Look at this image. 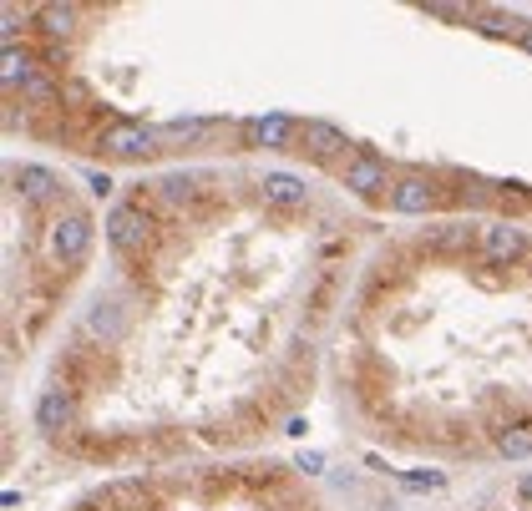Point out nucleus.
I'll return each instance as SVG.
<instances>
[{"label": "nucleus", "instance_id": "nucleus-1", "mask_svg": "<svg viewBox=\"0 0 532 511\" xmlns=\"http://www.w3.org/2000/svg\"><path fill=\"white\" fill-rule=\"evenodd\" d=\"M92 152L112 157V162H142L152 152H163V137H158V127H147L137 117H117L112 127L92 132Z\"/></svg>", "mask_w": 532, "mask_h": 511}, {"label": "nucleus", "instance_id": "nucleus-2", "mask_svg": "<svg viewBox=\"0 0 532 511\" xmlns=\"http://www.w3.org/2000/svg\"><path fill=\"white\" fill-rule=\"evenodd\" d=\"M46 253L71 274V269H82L87 264V253H92V218L82 213V208H61L56 218H51V233H46Z\"/></svg>", "mask_w": 532, "mask_h": 511}, {"label": "nucleus", "instance_id": "nucleus-3", "mask_svg": "<svg viewBox=\"0 0 532 511\" xmlns=\"http://www.w3.org/2000/svg\"><path fill=\"white\" fill-rule=\"evenodd\" d=\"M340 183H345L355 198H365V203L391 198V188H396L391 162H386V157H375V152H355V157L340 167Z\"/></svg>", "mask_w": 532, "mask_h": 511}, {"label": "nucleus", "instance_id": "nucleus-4", "mask_svg": "<svg viewBox=\"0 0 532 511\" xmlns=\"http://www.w3.org/2000/svg\"><path fill=\"white\" fill-rule=\"evenodd\" d=\"M482 264H497V269H512L517 259H527L532 253V243H527V233L517 228V223H492V228H482Z\"/></svg>", "mask_w": 532, "mask_h": 511}, {"label": "nucleus", "instance_id": "nucleus-5", "mask_svg": "<svg viewBox=\"0 0 532 511\" xmlns=\"http://www.w3.org/2000/svg\"><path fill=\"white\" fill-rule=\"evenodd\" d=\"M36 431H46L51 441H61V436L76 431V390H61V385L41 390V400H36Z\"/></svg>", "mask_w": 532, "mask_h": 511}, {"label": "nucleus", "instance_id": "nucleus-6", "mask_svg": "<svg viewBox=\"0 0 532 511\" xmlns=\"http://www.w3.org/2000/svg\"><path fill=\"white\" fill-rule=\"evenodd\" d=\"M11 183H16V193H21L26 203H36V208H66V183L51 173V167L26 162V167H16V173H11Z\"/></svg>", "mask_w": 532, "mask_h": 511}, {"label": "nucleus", "instance_id": "nucleus-7", "mask_svg": "<svg viewBox=\"0 0 532 511\" xmlns=\"http://www.w3.org/2000/svg\"><path fill=\"white\" fill-rule=\"evenodd\" d=\"M299 152H310L315 162H340V167L355 157L350 137L330 122H299Z\"/></svg>", "mask_w": 532, "mask_h": 511}, {"label": "nucleus", "instance_id": "nucleus-8", "mask_svg": "<svg viewBox=\"0 0 532 511\" xmlns=\"http://www.w3.org/2000/svg\"><path fill=\"white\" fill-rule=\"evenodd\" d=\"M391 213H406V218H416V213H431L436 203H446V193L436 188V178H426V173H406V178H396V188H391Z\"/></svg>", "mask_w": 532, "mask_h": 511}, {"label": "nucleus", "instance_id": "nucleus-9", "mask_svg": "<svg viewBox=\"0 0 532 511\" xmlns=\"http://www.w3.org/2000/svg\"><path fill=\"white\" fill-rule=\"evenodd\" d=\"M239 132H244V142H249V147L284 152L289 142H299V117H284V112H274V117H249Z\"/></svg>", "mask_w": 532, "mask_h": 511}, {"label": "nucleus", "instance_id": "nucleus-10", "mask_svg": "<svg viewBox=\"0 0 532 511\" xmlns=\"http://www.w3.org/2000/svg\"><path fill=\"white\" fill-rule=\"evenodd\" d=\"M31 16H36L41 41H61V46H71L76 21H82V11H76V6H41V11H31Z\"/></svg>", "mask_w": 532, "mask_h": 511}, {"label": "nucleus", "instance_id": "nucleus-11", "mask_svg": "<svg viewBox=\"0 0 532 511\" xmlns=\"http://www.w3.org/2000/svg\"><path fill=\"white\" fill-rule=\"evenodd\" d=\"M122 329H127V319H122V309H117L112 299H107V304L97 299V304L87 309V319H82V334H97V339H102V350H107V345H117Z\"/></svg>", "mask_w": 532, "mask_h": 511}, {"label": "nucleus", "instance_id": "nucleus-12", "mask_svg": "<svg viewBox=\"0 0 532 511\" xmlns=\"http://www.w3.org/2000/svg\"><path fill=\"white\" fill-rule=\"evenodd\" d=\"M213 132H228V122H218V117H188V122L158 127L163 147H193V142H203V137H213Z\"/></svg>", "mask_w": 532, "mask_h": 511}, {"label": "nucleus", "instance_id": "nucleus-13", "mask_svg": "<svg viewBox=\"0 0 532 511\" xmlns=\"http://www.w3.org/2000/svg\"><path fill=\"white\" fill-rule=\"evenodd\" d=\"M492 446H497V456H507V461H527V456H532V420H507V425H497Z\"/></svg>", "mask_w": 532, "mask_h": 511}, {"label": "nucleus", "instance_id": "nucleus-14", "mask_svg": "<svg viewBox=\"0 0 532 511\" xmlns=\"http://www.w3.org/2000/svg\"><path fill=\"white\" fill-rule=\"evenodd\" d=\"M426 248H436V253H472V248H482V233L467 228V223H446V228L426 233Z\"/></svg>", "mask_w": 532, "mask_h": 511}, {"label": "nucleus", "instance_id": "nucleus-15", "mask_svg": "<svg viewBox=\"0 0 532 511\" xmlns=\"http://www.w3.org/2000/svg\"><path fill=\"white\" fill-rule=\"evenodd\" d=\"M264 203L269 208H299L304 203V183L294 178V173H264Z\"/></svg>", "mask_w": 532, "mask_h": 511}, {"label": "nucleus", "instance_id": "nucleus-16", "mask_svg": "<svg viewBox=\"0 0 532 511\" xmlns=\"http://www.w3.org/2000/svg\"><path fill=\"white\" fill-rule=\"evenodd\" d=\"M36 61H41V71L66 76V66H71V46H61V41H36Z\"/></svg>", "mask_w": 532, "mask_h": 511}, {"label": "nucleus", "instance_id": "nucleus-17", "mask_svg": "<svg viewBox=\"0 0 532 511\" xmlns=\"http://www.w3.org/2000/svg\"><path fill=\"white\" fill-rule=\"evenodd\" d=\"M294 466H299L304 476H315V471H325V456H320V451H304V456H299Z\"/></svg>", "mask_w": 532, "mask_h": 511}, {"label": "nucleus", "instance_id": "nucleus-18", "mask_svg": "<svg viewBox=\"0 0 532 511\" xmlns=\"http://www.w3.org/2000/svg\"><path fill=\"white\" fill-rule=\"evenodd\" d=\"M517 496H522V501H527V506H532V471H527V476H522V481H517Z\"/></svg>", "mask_w": 532, "mask_h": 511}, {"label": "nucleus", "instance_id": "nucleus-19", "mask_svg": "<svg viewBox=\"0 0 532 511\" xmlns=\"http://www.w3.org/2000/svg\"><path fill=\"white\" fill-rule=\"evenodd\" d=\"M517 46H522V51H527V56H532V26H527V31H522V36H517Z\"/></svg>", "mask_w": 532, "mask_h": 511}]
</instances>
